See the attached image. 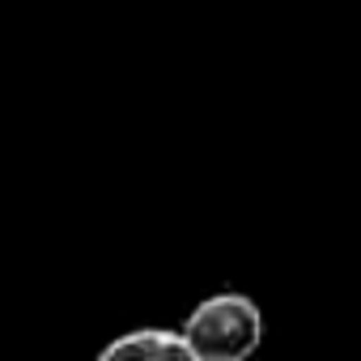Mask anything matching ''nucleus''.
Instances as JSON below:
<instances>
[{"mask_svg": "<svg viewBox=\"0 0 361 361\" xmlns=\"http://www.w3.org/2000/svg\"><path fill=\"white\" fill-rule=\"evenodd\" d=\"M94 361H196L174 327H132L98 348Z\"/></svg>", "mask_w": 361, "mask_h": 361, "instance_id": "obj_2", "label": "nucleus"}, {"mask_svg": "<svg viewBox=\"0 0 361 361\" xmlns=\"http://www.w3.org/2000/svg\"><path fill=\"white\" fill-rule=\"evenodd\" d=\"M196 361H251L264 344V310L243 289L200 298L174 327Z\"/></svg>", "mask_w": 361, "mask_h": 361, "instance_id": "obj_1", "label": "nucleus"}]
</instances>
